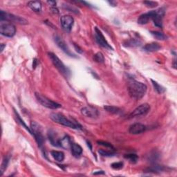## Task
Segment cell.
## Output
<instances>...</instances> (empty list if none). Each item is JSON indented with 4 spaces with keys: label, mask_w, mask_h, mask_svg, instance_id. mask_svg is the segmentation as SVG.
Listing matches in <instances>:
<instances>
[{
    "label": "cell",
    "mask_w": 177,
    "mask_h": 177,
    "mask_svg": "<svg viewBox=\"0 0 177 177\" xmlns=\"http://www.w3.org/2000/svg\"><path fill=\"white\" fill-rule=\"evenodd\" d=\"M95 40L98 42V44L100 46H103V47L108 49H112V47L109 44V43L107 42L106 39L104 38V37L103 36V34L97 27L95 28Z\"/></svg>",
    "instance_id": "9"
},
{
    "label": "cell",
    "mask_w": 177,
    "mask_h": 177,
    "mask_svg": "<svg viewBox=\"0 0 177 177\" xmlns=\"http://www.w3.org/2000/svg\"><path fill=\"white\" fill-rule=\"evenodd\" d=\"M49 57H50L52 62H53V65L56 66V69L58 70L61 74L65 77H69L70 75V71H69V69L64 65V63L60 60V58L57 57L56 54L53 53H48Z\"/></svg>",
    "instance_id": "4"
},
{
    "label": "cell",
    "mask_w": 177,
    "mask_h": 177,
    "mask_svg": "<svg viewBox=\"0 0 177 177\" xmlns=\"http://www.w3.org/2000/svg\"><path fill=\"white\" fill-rule=\"evenodd\" d=\"M104 109H105L107 112L111 113V114H118L121 112V109L120 108L114 106H104Z\"/></svg>",
    "instance_id": "21"
},
{
    "label": "cell",
    "mask_w": 177,
    "mask_h": 177,
    "mask_svg": "<svg viewBox=\"0 0 177 177\" xmlns=\"http://www.w3.org/2000/svg\"><path fill=\"white\" fill-rule=\"evenodd\" d=\"M141 44V42L139 40H136L134 39H132L127 41L126 43V46H137Z\"/></svg>",
    "instance_id": "29"
},
{
    "label": "cell",
    "mask_w": 177,
    "mask_h": 177,
    "mask_svg": "<svg viewBox=\"0 0 177 177\" xmlns=\"http://www.w3.org/2000/svg\"><path fill=\"white\" fill-rule=\"evenodd\" d=\"M109 4L112 6H116L117 5V3L116 2H114V1H111V2H108Z\"/></svg>",
    "instance_id": "35"
},
{
    "label": "cell",
    "mask_w": 177,
    "mask_h": 177,
    "mask_svg": "<svg viewBox=\"0 0 177 177\" xmlns=\"http://www.w3.org/2000/svg\"><path fill=\"white\" fill-rule=\"evenodd\" d=\"M81 113L83 116L89 118H96L99 115L98 110L92 107H85L81 109Z\"/></svg>",
    "instance_id": "13"
},
{
    "label": "cell",
    "mask_w": 177,
    "mask_h": 177,
    "mask_svg": "<svg viewBox=\"0 0 177 177\" xmlns=\"http://www.w3.org/2000/svg\"><path fill=\"white\" fill-rule=\"evenodd\" d=\"M0 19H1L2 22L4 20V21L15 22L17 23V24L23 25L28 24L27 20L23 18V17L15 15H13V14L4 12V11H1V12H0Z\"/></svg>",
    "instance_id": "5"
},
{
    "label": "cell",
    "mask_w": 177,
    "mask_h": 177,
    "mask_svg": "<svg viewBox=\"0 0 177 177\" xmlns=\"http://www.w3.org/2000/svg\"><path fill=\"white\" fill-rule=\"evenodd\" d=\"M144 4L146 5V6L148 8H155L158 6V3L155 2L151 1H146L144 2Z\"/></svg>",
    "instance_id": "31"
},
{
    "label": "cell",
    "mask_w": 177,
    "mask_h": 177,
    "mask_svg": "<svg viewBox=\"0 0 177 177\" xmlns=\"http://www.w3.org/2000/svg\"><path fill=\"white\" fill-rule=\"evenodd\" d=\"M165 15V10L163 8L155 11V15L154 16L152 20L156 27L162 28V17Z\"/></svg>",
    "instance_id": "12"
},
{
    "label": "cell",
    "mask_w": 177,
    "mask_h": 177,
    "mask_svg": "<svg viewBox=\"0 0 177 177\" xmlns=\"http://www.w3.org/2000/svg\"><path fill=\"white\" fill-rule=\"evenodd\" d=\"M127 89L130 96L134 99L139 100L145 95L147 87L143 83L133 79H129L127 83Z\"/></svg>",
    "instance_id": "1"
},
{
    "label": "cell",
    "mask_w": 177,
    "mask_h": 177,
    "mask_svg": "<svg viewBox=\"0 0 177 177\" xmlns=\"http://www.w3.org/2000/svg\"><path fill=\"white\" fill-rule=\"evenodd\" d=\"M8 162H9V158H8L5 157L3 159V161L1 165V169H0V176H2L3 174L5 172V170H6L8 165Z\"/></svg>",
    "instance_id": "24"
},
{
    "label": "cell",
    "mask_w": 177,
    "mask_h": 177,
    "mask_svg": "<svg viewBox=\"0 0 177 177\" xmlns=\"http://www.w3.org/2000/svg\"><path fill=\"white\" fill-rule=\"evenodd\" d=\"M51 154L53 158L57 162H62L65 159V154H64L62 152H60V151H51Z\"/></svg>",
    "instance_id": "20"
},
{
    "label": "cell",
    "mask_w": 177,
    "mask_h": 177,
    "mask_svg": "<svg viewBox=\"0 0 177 177\" xmlns=\"http://www.w3.org/2000/svg\"><path fill=\"white\" fill-rule=\"evenodd\" d=\"M54 40L57 44V45L58 46V47L62 49V50L65 52L66 55H68V56H71V57H75V55L72 53L71 51L70 50V48H69L68 45L66 44V42L64 41V40L61 38L60 37L57 36H55Z\"/></svg>",
    "instance_id": "10"
},
{
    "label": "cell",
    "mask_w": 177,
    "mask_h": 177,
    "mask_svg": "<svg viewBox=\"0 0 177 177\" xmlns=\"http://www.w3.org/2000/svg\"><path fill=\"white\" fill-rule=\"evenodd\" d=\"M30 128L31 130V134L34 136L36 141L38 144V146L40 147H42L44 142V138L42 134V127L36 122L32 121L31 123Z\"/></svg>",
    "instance_id": "3"
},
{
    "label": "cell",
    "mask_w": 177,
    "mask_h": 177,
    "mask_svg": "<svg viewBox=\"0 0 177 177\" xmlns=\"http://www.w3.org/2000/svg\"><path fill=\"white\" fill-rule=\"evenodd\" d=\"M47 3L50 4L51 6H52L53 7H55V6L56 5V2H55V1H48Z\"/></svg>",
    "instance_id": "34"
},
{
    "label": "cell",
    "mask_w": 177,
    "mask_h": 177,
    "mask_svg": "<svg viewBox=\"0 0 177 177\" xmlns=\"http://www.w3.org/2000/svg\"><path fill=\"white\" fill-rule=\"evenodd\" d=\"M28 6L36 13H40L42 11V4L38 1H31L28 3Z\"/></svg>",
    "instance_id": "18"
},
{
    "label": "cell",
    "mask_w": 177,
    "mask_h": 177,
    "mask_svg": "<svg viewBox=\"0 0 177 177\" xmlns=\"http://www.w3.org/2000/svg\"><path fill=\"white\" fill-rule=\"evenodd\" d=\"M94 60L96 62L103 63L104 61V57L103 54L101 53V52H98V53H97L96 54L94 55Z\"/></svg>",
    "instance_id": "26"
},
{
    "label": "cell",
    "mask_w": 177,
    "mask_h": 177,
    "mask_svg": "<svg viewBox=\"0 0 177 177\" xmlns=\"http://www.w3.org/2000/svg\"><path fill=\"white\" fill-rule=\"evenodd\" d=\"M100 172H95V173H94V175H100V174H104V172H103V171H99Z\"/></svg>",
    "instance_id": "37"
},
{
    "label": "cell",
    "mask_w": 177,
    "mask_h": 177,
    "mask_svg": "<svg viewBox=\"0 0 177 177\" xmlns=\"http://www.w3.org/2000/svg\"><path fill=\"white\" fill-rule=\"evenodd\" d=\"M0 33L4 36L12 37L16 33V28L11 23H3L2 22L0 25Z\"/></svg>",
    "instance_id": "7"
},
{
    "label": "cell",
    "mask_w": 177,
    "mask_h": 177,
    "mask_svg": "<svg viewBox=\"0 0 177 177\" xmlns=\"http://www.w3.org/2000/svg\"><path fill=\"white\" fill-rule=\"evenodd\" d=\"M36 97L37 101H38L42 106L46 107V108L51 109H56L60 108V107H62L60 104H58L56 102H54L53 100L48 99V98L44 96V95H42V94H38V93H36Z\"/></svg>",
    "instance_id": "6"
},
{
    "label": "cell",
    "mask_w": 177,
    "mask_h": 177,
    "mask_svg": "<svg viewBox=\"0 0 177 177\" xmlns=\"http://www.w3.org/2000/svg\"><path fill=\"white\" fill-rule=\"evenodd\" d=\"M161 48V45L158 43L156 42H152L150 44H147L144 46L143 49L145 51L148 52H155L158 51Z\"/></svg>",
    "instance_id": "17"
},
{
    "label": "cell",
    "mask_w": 177,
    "mask_h": 177,
    "mask_svg": "<svg viewBox=\"0 0 177 177\" xmlns=\"http://www.w3.org/2000/svg\"><path fill=\"white\" fill-rule=\"evenodd\" d=\"M71 152L75 156H80L82 153V148L80 145L76 143H72L71 146Z\"/></svg>",
    "instance_id": "19"
},
{
    "label": "cell",
    "mask_w": 177,
    "mask_h": 177,
    "mask_svg": "<svg viewBox=\"0 0 177 177\" xmlns=\"http://www.w3.org/2000/svg\"><path fill=\"white\" fill-rule=\"evenodd\" d=\"M98 143L100 145H103L104 146L106 147H109V148H111V149H114V147L111 144L107 143V142H104V141H98Z\"/></svg>",
    "instance_id": "32"
},
{
    "label": "cell",
    "mask_w": 177,
    "mask_h": 177,
    "mask_svg": "<svg viewBox=\"0 0 177 177\" xmlns=\"http://www.w3.org/2000/svg\"><path fill=\"white\" fill-rule=\"evenodd\" d=\"M112 167L114 170H120L122 169L123 167V162H114L111 165Z\"/></svg>",
    "instance_id": "30"
},
{
    "label": "cell",
    "mask_w": 177,
    "mask_h": 177,
    "mask_svg": "<svg viewBox=\"0 0 177 177\" xmlns=\"http://www.w3.org/2000/svg\"><path fill=\"white\" fill-rule=\"evenodd\" d=\"M50 118L55 123L62 124V125L71 127L73 129H82V127L79 124L74 123L73 121L66 118L65 116L58 114V113H52L50 114Z\"/></svg>",
    "instance_id": "2"
},
{
    "label": "cell",
    "mask_w": 177,
    "mask_h": 177,
    "mask_svg": "<svg viewBox=\"0 0 177 177\" xmlns=\"http://www.w3.org/2000/svg\"><path fill=\"white\" fill-rule=\"evenodd\" d=\"M155 15V11H150L149 13H145L141 15L138 19V23L139 24L144 25L147 24L150 19H152L154 16Z\"/></svg>",
    "instance_id": "14"
},
{
    "label": "cell",
    "mask_w": 177,
    "mask_h": 177,
    "mask_svg": "<svg viewBox=\"0 0 177 177\" xmlns=\"http://www.w3.org/2000/svg\"><path fill=\"white\" fill-rule=\"evenodd\" d=\"M50 9H51V11L52 12H53V13H56V14L59 13L58 10H57L56 7H51V8H50Z\"/></svg>",
    "instance_id": "33"
},
{
    "label": "cell",
    "mask_w": 177,
    "mask_h": 177,
    "mask_svg": "<svg viewBox=\"0 0 177 177\" xmlns=\"http://www.w3.org/2000/svg\"><path fill=\"white\" fill-rule=\"evenodd\" d=\"M146 127L141 123H135L129 127V132L132 134H139L145 131Z\"/></svg>",
    "instance_id": "15"
},
{
    "label": "cell",
    "mask_w": 177,
    "mask_h": 177,
    "mask_svg": "<svg viewBox=\"0 0 177 177\" xmlns=\"http://www.w3.org/2000/svg\"><path fill=\"white\" fill-rule=\"evenodd\" d=\"M4 47H6V44H1V52H2L3 51H4Z\"/></svg>",
    "instance_id": "36"
},
{
    "label": "cell",
    "mask_w": 177,
    "mask_h": 177,
    "mask_svg": "<svg viewBox=\"0 0 177 177\" xmlns=\"http://www.w3.org/2000/svg\"><path fill=\"white\" fill-rule=\"evenodd\" d=\"M124 158L128 159L132 163H136L138 161V156L134 154H127L124 156Z\"/></svg>",
    "instance_id": "25"
},
{
    "label": "cell",
    "mask_w": 177,
    "mask_h": 177,
    "mask_svg": "<svg viewBox=\"0 0 177 177\" xmlns=\"http://www.w3.org/2000/svg\"><path fill=\"white\" fill-rule=\"evenodd\" d=\"M98 153L103 156H112L115 154V152L114 150L109 151V150H98Z\"/></svg>",
    "instance_id": "28"
},
{
    "label": "cell",
    "mask_w": 177,
    "mask_h": 177,
    "mask_svg": "<svg viewBox=\"0 0 177 177\" xmlns=\"http://www.w3.org/2000/svg\"><path fill=\"white\" fill-rule=\"evenodd\" d=\"M71 141L70 138L68 136H65L63 138H60L58 141V145L64 149H69L71 148Z\"/></svg>",
    "instance_id": "16"
},
{
    "label": "cell",
    "mask_w": 177,
    "mask_h": 177,
    "mask_svg": "<svg viewBox=\"0 0 177 177\" xmlns=\"http://www.w3.org/2000/svg\"><path fill=\"white\" fill-rule=\"evenodd\" d=\"M60 23L62 28L66 31H70L74 23V19L71 15H64L61 17Z\"/></svg>",
    "instance_id": "11"
},
{
    "label": "cell",
    "mask_w": 177,
    "mask_h": 177,
    "mask_svg": "<svg viewBox=\"0 0 177 177\" xmlns=\"http://www.w3.org/2000/svg\"><path fill=\"white\" fill-rule=\"evenodd\" d=\"M15 114L16 115V117H17V120H18L19 122V123L22 124V125L23 127H24V128L27 130V131H28V132H29L30 133H31V128H29V127H28L27 126V124H25V123L24 122V120H22V119L21 118V117H20V116L19 115L18 113H17L15 110Z\"/></svg>",
    "instance_id": "27"
},
{
    "label": "cell",
    "mask_w": 177,
    "mask_h": 177,
    "mask_svg": "<svg viewBox=\"0 0 177 177\" xmlns=\"http://www.w3.org/2000/svg\"><path fill=\"white\" fill-rule=\"evenodd\" d=\"M151 34H152L156 39L159 40H165L167 38V37L165 36V35L158 31H151Z\"/></svg>",
    "instance_id": "23"
},
{
    "label": "cell",
    "mask_w": 177,
    "mask_h": 177,
    "mask_svg": "<svg viewBox=\"0 0 177 177\" xmlns=\"http://www.w3.org/2000/svg\"><path fill=\"white\" fill-rule=\"evenodd\" d=\"M150 110V104L147 103L142 104L140 106H138L137 108L133 110V112L129 115V118H135V117H139L141 116L145 115L147 114Z\"/></svg>",
    "instance_id": "8"
},
{
    "label": "cell",
    "mask_w": 177,
    "mask_h": 177,
    "mask_svg": "<svg viewBox=\"0 0 177 177\" xmlns=\"http://www.w3.org/2000/svg\"><path fill=\"white\" fill-rule=\"evenodd\" d=\"M152 82V85L154 86V88L156 91V92L158 93V94H163V93L165 91V89L163 87V86H161V85H159L158 82H156V81L151 80Z\"/></svg>",
    "instance_id": "22"
}]
</instances>
